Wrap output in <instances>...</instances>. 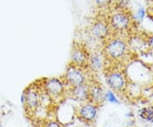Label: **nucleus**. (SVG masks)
<instances>
[{
    "label": "nucleus",
    "instance_id": "obj_1",
    "mask_svg": "<svg viewBox=\"0 0 153 127\" xmlns=\"http://www.w3.org/2000/svg\"><path fill=\"white\" fill-rule=\"evenodd\" d=\"M101 52L105 59V62H117L127 55L128 44L121 36L111 35L102 44Z\"/></svg>",
    "mask_w": 153,
    "mask_h": 127
},
{
    "label": "nucleus",
    "instance_id": "obj_2",
    "mask_svg": "<svg viewBox=\"0 0 153 127\" xmlns=\"http://www.w3.org/2000/svg\"><path fill=\"white\" fill-rule=\"evenodd\" d=\"M88 35L95 41L103 44L105 41L112 35L110 28L107 15L96 12L91 22L87 28Z\"/></svg>",
    "mask_w": 153,
    "mask_h": 127
},
{
    "label": "nucleus",
    "instance_id": "obj_3",
    "mask_svg": "<svg viewBox=\"0 0 153 127\" xmlns=\"http://www.w3.org/2000/svg\"><path fill=\"white\" fill-rule=\"evenodd\" d=\"M106 15L112 35L120 36L131 28L132 18L124 10H112Z\"/></svg>",
    "mask_w": 153,
    "mask_h": 127
},
{
    "label": "nucleus",
    "instance_id": "obj_4",
    "mask_svg": "<svg viewBox=\"0 0 153 127\" xmlns=\"http://www.w3.org/2000/svg\"><path fill=\"white\" fill-rule=\"evenodd\" d=\"M41 87L51 101H61L67 96L68 87L62 78L52 77L41 81Z\"/></svg>",
    "mask_w": 153,
    "mask_h": 127
},
{
    "label": "nucleus",
    "instance_id": "obj_5",
    "mask_svg": "<svg viewBox=\"0 0 153 127\" xmlns=\"http://www.w3.org/2000/svg\"><path fill=\"white\" fill-rule=\"evenodd\" d=\"M42 87L33 84L27 86L21 95V102L27 114L33 115L41 107Z\"/></svg>",
    "mask_w": 153,
    "mask_h": 127
},
{
    "label": "nucleus",
    "instance_id": "obj_6",
    "mask_svg": "<svg viewBox=\"0 0 153 127\" xmlns=\"http://www.w3.org/2000/svg\"><path fill=\"white\" fill-rule=\"evenodd\" d=\"M89 72H90L88 69L81 68L68 63L66 72H64L63 76L61 78L65 81L68 88L75 87V86L89 83L88 81Z\"/></svg>",
    "mask_w": 153,
    "mask_h": 127
},
{
    "label": "nucleus",
    "instance_id": "obj_7",
    "mask_svg": "<svg viewBox=\"0 0 153 127\" xmlns=\"http://www.w3.org/2000/svg\"><path fill=\"white\" fill-rule=\"evenodd\" d=\"M89 53L90 50H88L86 44H82V42L79 41H74L71 46L69 64L88 69Z\"/></svg>",
    "mask_w": 153,
    "mask_h": 127
},
{
    "label": "nucleus",
    "instance_id": "obj_8",
    "mask_svg": "<svg viewBox=\"0 0 153 127\" xmlns=\"http://www.w3.org/2000/svg\"><path fill=\"white\" fill-rule=\"evenodd\" d=\"M99 108V106L90 102L80 103L75 109V115L80 121L91 126L96 121V119L98 117Z\"/></svg>",
    "mask_w": 153,
    "mask_h": 127
},
{
    "label": "nucleus",
    "instance_id": "obj_9",
    "mask_svg": "<svg viewBox=\"0 0 153 127\" xmlns=\"http://www.w3.org/2000/svg\"><path fill=\"white\" fill-rule=\"evenodd\" d=\"M105 82L110 90L115 93H123L127 88L125 75L117 69H109L105 72Z\"/></svg>",
    "mask_w": 153,
    "mask_h": 127
},
{
    "label": "nucleus",
    "instance_id": "obj_10",
    "mask_svg": "<svg viewBox=\"0 0 153 127\" xmlns=\"http://www.w3.org/2000/svg\"><path fill=\"white\" fill-rule=\"evenodd\" d=\"M105 66H106V62L101 50L90 51L88 62V69L89 72L92 73H96L100 70H103Z\"/></svg>",
    "mask_w": 153,
    "mask_h": 127
},
{
    "label": "nucleus",
    "instance_id": "obj_11",
    "mask_svg": "<svg viewBox=\"0 0 153 127\" xmlns=\"http://www.w3.org/2000/svg\"><path fill=\"white\" fill-rule=\"evenodd\" d=\"M67 96L77 102L79 103H83L88 102L89 97V84H85L82 85H78L75 87L68 88Z\"/></svg>",
    "mask_w": 153,
    "mask_h": 127
},
{
    "label": "nucleus",
    "instance_id": "obj_12",
    "mask_svg": "<svg viewBox=\"0 0 153 127\" xmlns=\"http://www.w3.org/2000/svg\"><path fill=\"white\" fill-rule=\"evenodd\" d=\"M89 97L88 102H93L95 105L100 106L105 102V90L101 84L97 81L89 82Z\"/></svg>",
    "mask_w": 153,
    "mask_h": 127
},
{
    "label": "nucleus",
    "instance_id": "obj_13",
    "mask_svg": "<svg viewBox=\"0 0 153 127\" xmlns=\"http://www.w3.org/2000/svg\"><path fill=\"white\" fill-rule=\"evenodd\" d=\"M115 0H92L96 12L108 14L112 10Z\"/></svg>",
    "mask_w": 153,
    "mask_h": 127
},
{
    "label": "nucleus",
    "instance_id": "obj_14",
    "mask_svg": "<svg viewBox=\"0 0 153 127\" xmlns=\"http://www.w3.org/2000/svg\"><path fill=\"white\" fill-rule=\"evenodd\" d=\"M140 116L146 121H153V107L143 108L140 112Z\"/></svg>",
    "mask_w": 153,
    "mask_h": 127
},
{
    "label": "nucleus",
    "instance_id": "obj_15",
    "mask_svg": "<svg viewBox=\"0 0 153 127\" xmlns=\"http://www.w3.org/2000/svg\"><path fill=\"white\" fill-rule=\"evenodd\" d=\"M105 102H108L112 104H119L120 103V100L118 99L116 93L111 90L105 91Z\"/></svg>",
    "mask_w": 153,
    "mask_h": 127
},
{
    "label": "nucleus",
    "instance_id": "obj_16",
    "mask_svg": "<svg viewBox=\"0 0 153 127\" xmlns=\"http://www.w3.org/2000/svg\"><path fill=\"white\" fill-rule=\"evenodd\" d=\"M41 127H64V126L56 120H46L43 122Z\"/></svg>",
    "mask_w": 153,
    "mask_h": 127
},
{
    "label": "nucleus",
    "instance_id": "obj_17",
    "mask_svg": "<svg viewBox=\"0 0 153 127\" xmlns=\"http://www.w3.org/2000/svg\"><path fill=\"white\" fill-rule=\"evenodd\" d=\"M148 45L150 46V48H152L153 50V35L148 39Z\"/></svg>",
    "mask_w": 153,
    "mask_h": 127
},
{
    "label": "nucleus",
    "instance_id": "obj_18",
    "mask_svg": "<svg viewBox=\"0 0 153 127\" xmlns=\"http://www.w3.org/2000/svg\"><path fill=\"white\" fill-rule=\"evenodd\" d=\"M0 127H3V126H2V125H1V124H0Z\"/></svg>",
    "mask_w": 153,
    "mask_h": 127
}]
</instances>
